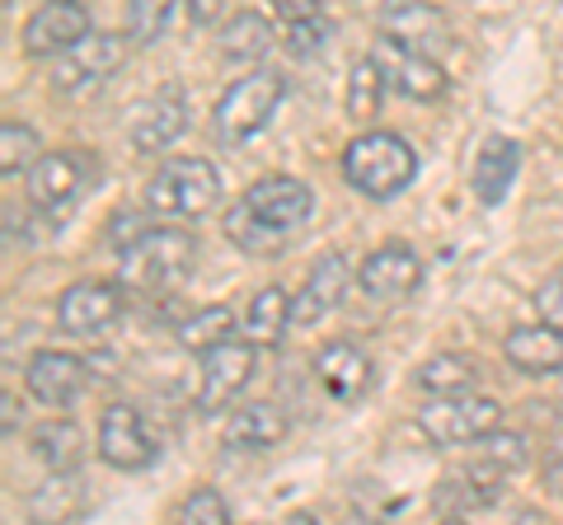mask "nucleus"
<instances>
[{
  "label": "nucleus",
  "instance_id": "nucleus-1",
  "mask_svg": "<svg viewBox=\"0 0 563 525\" xmlns=\"http://www.w3.org/2000/svg\"><path fill=\"white\" fill-rule=\"evenodd\" d=\"M310 212H314L310 188L301 179H287V174H273V179H258L231 206L225 235H231L244 254H273L301 231Z\"/></svg>",
  "mask_w": 563,
  "mask_h": 525
},
{
  "label": "nucleus",
  "instance_id": "nucleus-2",
  "mask_svg": "<svg viewBox=\"0 0 563 525\" xmlns=\"http://www.w3.org/2000/svg\"><path fill=\"white\" fill-rule=\"evenodd\" d=\"M192 258H198V239L188 231H174V225H151L141 231L118 258V282L136 291V295H165L179 291L192 272Z\"/></svg>",
  "mask_w": 563,
  "mask_h": 525
},
{
  "label": "nucleus",
  "instance_id": "nucleus-3",
  "mask_svg": "<svg viewBox=\"0 0 563 525\" xmlns=\"http://www.w3.org/2000/svg\"><path fill=\"white\" fill-rule=\"evenodd\" d=\"M343 174L362 198L385 202V198H399V192L413 183L418 155L395 132H362L357 142L343 150Z\"/></svg>",
  "mask_w": 563,
  "mask_h": 525
},
{
  "label": "nucleus",
  "instance_id": "nucleus-4",
  "mask_svg": "<svg viewBox=\"0 0 563 525\" xmlns=\"http://www.w3.org/2000/svg\"><path fill=\"white\" fill-rule=\"evenodd\" d=\"M282 94H287V80L277 71H244L231 90L217 99V113H211V127H217L221 146H244L268 127L282 109Z\"/></svg>",
  "mask_w": 563,
  "mask_h": 525
},
{
  "label": "nucleus",
  "instance_id": "nucleus-5",
  "mask_svg": "<svg viewBox=\"0 0 563 525\" xmlns=\"http://www.w3.org/2000/svg\"><path fill=\"white\" fill-rule=\"evenodd\" d=\"M221 198V174L217 165L198 160V155H179L155 169V179L146 183V206L165 221H192L207 216Z\"/></svg>",
  "mask_w": 563,
  "mask_h": 525
},
{
  "label": "nucleus",
  "instance_id": "nucleus-6",
  "mask_svg": "<svg viewBox=\"0 0 563 525\" xmlns=\"http://www.w3.org/2000/svg\"><path fill=\"white\" fill-rule=\"evenodd\" d=\"M128 52H132L128 33H99V29H90L76 47H66L57 57L52 90H57V94H95L99 85H109L122 71Z\"/></svg>",
  "mask_w": 563,
  "mask_h": 525
},
{
  "label": "nucleus",
  "instance_id": "nucleus-7",
  "mask_svg": "<svg viewBox=\"0 0 563 525\" xmlns=\"http://www.w3.org/2000/svg\"><path fill=\"white\" fill-rule=\"evenodd\" d=\"M503 423V409L484 394H446V399H432L428 409L418 413V427L432 446H470L479 442L484 432H493Z\"/></svg>",
  "mask_w": 563,
  "mask_h": 525
},
{
  "label": "nucleus",
  "instance_id": "nucleus-8",
  "mask_svg": "<svg viewBox=\"0 0 563 525\" xmlns=\"http://www.w3.org/2000/svg\"><path fill=\"white\" fill-rule=\"evenodd\" d=\"M90 174H95L90 155L52 150V155H38V165L24 174V192H29V202L38 206L43 216H62V212H70V206L85 198Z\"/></svg>",
  "mask_w": 563,
  "mask_h": 525
},
{
  "label": "nucleus",
  "instance_id": "nucleus-9",
  "mask_svg": "<svg viewBox=\"0 0 563 525\" xmlns=\"http://www.w3.org/2000/svg\"><path fill=\"white\" fill-rule=\"evenodd\" d=\"M128 287L122 282H76L66 287V295L57 301V324L70 338H99L122 320V305H128Z\"/></svg>",
  "mask_w": 563,
  "mask_h": 525
},
{
  "label": "nucleus",
  "instance_id": "nucleus-10",
  "mask_svg": "<svg viewBox=\"0 0 563 525\" xmlns=\"http://www.w3.org/2000/svg\"><path fill=\"white\" fill-rule=\"evenodd\" d=\"M380 33L404 43V47H413V52H428V57H442V52L455 43L451 20L432 5V0H385Z\"/></svg>",
  "mask_w": 563,
  "mask_h": 525
},
{
  "label": "nucleus",
  "instance_id": "nucleus-11",
  "mask_svg": "<svg viewBox=\"0 0 563 525\" xmlns=\"http://www.w3.org/2000/svg\"><path fill=\"white\" fill-rule=\"evenodd\" d=\"M155 455H161V446H155L146 417H141L132 404L103 409V417H99V460L103 465H113V469H122V474H132V469L155 465Z\"/></svg>",
  "mask_w": 563,
  "mask_h": 525
},
{
  "label": "nucleus",
  "instance_id": "nucleus-12",
  "mask_svg": "<svg viewBox=\"0 0 563 525\" xmlns=\"http://www.w3.org/2000/svg\"><path fill=\"white\" fill-rule=\"evenodd\" d=\"M254 343L244 338H225L217 343L211 353H202V380H198V409L202 413H217L225 404H235V394L244 390V384L254 380Z\"/></svg>",
  "mask_w": 563,
  "mask_h": 525
},
{
  "label": "nucleus",
  "instance_id": "nucleus-13",
  "mask_svg": "<svg viewBox=\"0 0 563 525\" xmlns=\"http://www.w3.org/2000/svg\"><path fill=\"white\" fill-rule=\"evenodd\" d=\"M372 57L380 62L385 80H390L404 99L432 103V99L446 94V71H442V62H437V57H428V52H413V47H404V43H395V38H385V33H380V43L372 47Z\"/></svg>",
  "mask_w": 563,
  "mask_h": 525
},
{
  "label": "nucleus",
  "instance_id": "nucleus-14",
  "mask_svg": "<svg viewBox=\"0 0 563 525\" xmlns=\"http://www.w3.org/2000/svg\"><path fill=\"white\" fill-rule=\"evenodd\" d=\"M188 127V99L184 90H155L151 99H141L128 118V136L141 155H161L184 136Z\"/></svg>",
  "mask_w": 563,
  "mask_h": 525
},
{
  "label": "nucleus",
  "instance_id": "nucleus-15",
  "mask_svg": "<svg viewBox=\"0 0 563 525\" xmlns=\"http://www.w3.org/2000/svg\"><path fill=\"white\" fill-rule=\"evenodd\" d=\"M90 33V10L80 0H43L24 24V52L29 57H62Z\"/></svg>",
  "mask_w": 563,
  "mask_h": 525
},
{
  "label": "nucleus",
  "instance_id": "nucleus-16",
  "mask_svg": "<svg viewBox=\"0 0 563 525\" xmlns=\"http://www.w3.org/2000/svg\"><path fill=\"white\" fill-rule=\"evenodd\" d=\"M24 384H29V394L38 399V404L66 409V404H76V399L85 394V384H90V361H80L76 353H57V347H47V353H38L29 361Z\"/></svg>",
  "mask_w": 563,
  "mask_h": 525
},
{
  "label": "nucleus",
  "instance_id": "nucleus-17",
  "mask_svg": "<svg viewBox=\"0 0 563 525\" xmlns=\"http://www.w3.org/2000/svg\"><path fill=\"white\" fill-rule=\"evenodd\" d=\"M418 282H422V258L409 244H380L357 268V287L372 301H404V295L418 291Z\"/></svg>",
  "mask_w": 563,
  "mask_h": 525
},
{
  "label": "nucleus",
  "instance_id": "nucleus-18",
  "mask_svg": "<svg viewBox=\"0 0 563 525\" xmlns=\"http://www.w3.org/2000/svg\"><path fill=\"white\" fill-rule=\"evenodd\" d=\"M352 287V268L343 254H320L314 258V268L306 272V287L296 295V328H310L329 320L333 310L343 305V295Z\"/></svg>",
  "mask_w": 563,
  "mask_h": 525
},
{
  "label": "nucleus",
  "instance_id": "nucleus-19",
  "mask_svg": "<svg viewBox=\"0 0 563 525\" xmlns=\"http://www.w3.org/2000/svg\"><path fill=\"white\" fill-rule=\"evenodd\" d=\"M314 376H320V384H324L333 399H339V404H352V399H362L366 390H372L376 366H372V357H366L362 347L329 343L324 353L314 357Z\"/></svg>",
  "mask_w": 563,
  "mask_h": 525
},
{
  "label": "nucleus",
  "instance_id": "nucleus-20",
  "mask_svg": "<svg viewBox=\"0 0 563 525\" xmlns=\"http://www.w3.org/2000/svg\"><path fill=\"white\" fill-rule=\"evenodd\" d=\"M507 366H517L521 376H559L563 371V328L540 320L531 328H512L503 343Z\"/></svg>",
  "mask_w": 563,
  "mask_h": 525
},
{
  "label": "nucleus",
  "instance_id": "nucleus-21",
  "mask_svg": "<svg viewBox=\"0 0 563 525\" xmlns=\"http://www.w3.org/2000/svg\"><path fill=\"white\" fill-rule=\"evenodd\" d=\"M282 436H287V413L258 399V404H240L231 417H225L221 442L235 455H263V450L282 446Z\"/></svg>",
  "mask_w": 563,
  "mask_h": 525
},
{
  "label": "nucleus",
  "instance_id": "nucleus-22",
  "mask_svg": "<svg viewBox=\"0 0 563 525\" xmlns=\"http://www.w3.org/2000/svg\"><path fill=\"white\" fill-rule=\"evenodd\" d=\"M517 165H521V146L512 142V136H488V142L479 146V155H474V169H470L474 198H479L484 206H498L507 198V188H512V179H517Z\"/></svg>",
  "mask_w": 563,
  "mask_h": 525
},
{
  "label": "nucleus",
  "instance_id": "nucleus-23",
  "mask_svg": "<svg viewBox=\"0 0 563 525\" xmlns=\"http://www.w3.org/2000/svg\"><path fill=\"white\" fill-rule=\"evenodd\" d=\"M296 324V295L282 287H263L244 310V338L254 347H282L287 328Z\"/></svg>",
  "mask_w": 563,
  "mask_h": 525
},
{
  "label": "nucleus",
  "instance_id": "nucleus-24",
  "mask_svg": "<svg viewBox=\"0 0 563 525\" xmlns=\"http://www.w3.org/2000/svg\"><path fill=\"white\" fill-rule=\"evenodd\" d=\"M217 43H221V57H225V62H235V66H258V62L273 52L277 33H273V24L263 20V14L240 10V14H231V20H225V29L217 33Z\"/></svg>",
  "mask_w": 563,
  "mask_h": 525
},
{
  "label": "nucleus",
  "instance_id": "nucleus-25",
  "mask_svg": "<svg viewBox=\"0 0 563 525\" xmlns=\"http://www.w3.org/2000/svg\"><path fill=\"white\" fill-rule=\"evenodd\" d=\"M503 498V474H488V469L474 465L465 479H446L442 488H437V498L432 506L442 516H470V512H484V506H493Z\"/></svg>",
  "mask_w": 563,
  "mask_h": 525
},
{
  "label": "nucleus",
  "instance_id": "nucleus-26",
  "mask_svg": "<svg viewBox=\"0 0 563 525\" xmlns=\"http://www.w3.org/2000/svg\"><path fill=\"white\" fill-rule=\"evenodd\" d=\"M33 455H38L52 474H70L85 460V432L76 423H66V417H52V423L33 432Z\"/></svg>",
  "mask_w": 563,
  "mask_h": 525
},
{
  "label": "nucleus",
  "instance_id": "nucleus-27",
  "mask_svg": "<svg viewBox=\"0 0 563 525\" xmlns=\"http://www.w3.org/2000/svg\"><path fill=\"white\" fill-rule=\"evenodd\" d=\"M413 380H418V390H422V394H432V399L470 394L474 384H479V366H474L470 357H461V353H442V357L422 361Z\"/></svg>",
  "mask_w": 563,
  "mask_h": 525
},
{
  "label": "nucleus",
  "instance_id": "nucleus-28",
  "mask_svg": "<svg viewBox=\"0 0 563 525\" xmlns=\"http://www.w3.org/2000/svg\"><path fill=\"white\" fill-rule=\"evenodd\" d=\"M385 90H390V80H385L380 62L362 57L357 66H352V76H347V118L352 122H376Z\"/></svg>",
  "mask_w": 563,
  "mask_h": 525
},
{
  "label": "nucleus",
  "instance_id": "nucleus-29",
  "mask_svg": "<svg viewBox=\"0 0 563 525\" xmlns=\"http://www.w3.org/2000/svg\"><path fill=\"white\" fill-rule=\"evenodd\" d=\"M174 334H179V347H188V353L202 357V353H211L217 343H225L235 334V310L231 305H207L198 314H188Z\"/></svg>",
  "mask_w": 563,
  "mask_h": 525
},
{
  "label": "nucleus",
  "instance_id": "nucleus-30",
  "mask_svg": "<svg viewBox=\"0 0 563 525\" xmlns=\"http://www.w3.org/2000/svg\"><path fill=\"white\" fill-rule=\"evenodd\" d=\"M470 446H474V465L488 469V474H503V479L517 474V469L526 465V455H531L521 432H498V427L484 432L479 442H470Z\"/></svg>",
  "mask_w": 563,
  "mask_h": 525
},
{
  "label": "nucleus",
  "instance_id": "nucleus-31",
  "mask_svg": "<svg viewBox=\"0 0 563 525\" xmlns=\"http://www.w3.org/2000/svg\"><path fill=\"white\" fill-rule=\"evenodd\" d=\"M174 14H179V0H128V38L136 47H151L161 43Z\"/></svg>",
  "mask_w": 563,
  "mask_h": 525
},
{
  "label": "nucleus",
  "instance_id": "nucleus-32",
  "mask_svg": "<svg viewBox=\"0 0 563 525\" xmlns=\"http://www.w3.org/2000/svg\"><path fill=\"white\" fill-rule=\"evenodd\" d=\"M38 165V136L24 122H5L0 127V169L5 174H29Z\"/></svg>",
  "mask_w": 563,
  "mask_h": 525
},
{
  "label": "nucleus",
  "instance_id": "nucleus-33",
  "mask_svg": "<svg viewBox=\"0 0 563 525\" xmlns=\"http://www.w3.org/2000/svg\"><path fill=\"white\" fill-rule=\"evenodd\" d=\"M174 516H179L184 525H225L231 521V506H225V498L217 493V488H192Z\"/></svg>",
  "mask_w": 563,
  "mask_h": 525
},
{
  "label": "nucleus",
  "instance_id": "nucleus-34",
  "mask_svg": "<svg viewBox=\"0 0 563 525\" xmlns=\"http://www.w3.org/2000/svg\"><path fill=\"white\" fill-rule=\"evenodd\" d=\"M282 43H287L296 57H310V52H320L329 43V20L324 14H314V20H301V24H282Z\"/></svg>",
  "mask_w": 563,
  "mask_h": 525
},
{
  "label": "nucleus",
  "instance_id": "nucleus-35",
  "mask_svg": "<svg viewBox=\"0 0 563 525\" xmlns=\"http://www.w3.org/2000/svg\"><path fill=\"white\" fill-rule=\"evenodd\" d=\"M536 310H540V320H550V324L563 328V262L540 282V291H536Z\"/></svg>",
  "mask_w": 563,
  "mask_h": 525
},
{
  "label": "nucleus",
  "instance_id": "nucleus-36",
  "mask_svg": "<svg viewBox=\"0 0 563 525\" xmlns=\"http://www.w3.org/2000/svg\"><path fill=\"white\" fill-rule=\"evenodd\" d=\"M273 14L282 24H301V20H314V14H324L320 10V0H268Z\"/></svg>",
  "mask_w": 563,
  "mask_h": 525
},
{
  "label": "nucleus",
  "instance_id": "nucleus-37",
  "mask_svg": "<svg viewBox=\"0 0 563 525\" xmlns=\"http://www.w3.org/2000/svg\"><path fill=\"white\" fill-rule=\"evenodd\" d=\"M184 5H188V20L198 24V29H207V24L221 20V5H225V0H184Z\"/></svg>",
  "mask_w": 563,
  "mask_h": 525
},
{
  "label": "nucleus",
  "instance_id": "nucleus-38",
  "mask_svg": "<svg viewBox=\"0 0 563 525\" xmlns=\"http://www.w3.org/2000/svg\"><path fill=\"white\" fill-rule=\"evenodd\" d=\"M0 409H5V436H14V423H20V404H14V394L0 399Z\"/></svg>",
  "mask_w": 563,
  "mask_h": 525
},
{
  "label": "nucleus",
  "instance_id": "nucleus-39",
  "mask_svg": "<svg viewBox=\"0 0 563 525\" xmlns=\"http://www.w3.org/2000/svg\"><path fill=\"white\" fill-rule=\"evenodd\" d=\"M544 483H550V493H554V498H563V460H554V465H550V474H544Z\"/></svg>",
  "mask_w": 563,
  "mask_h": 525
},
{
  "label": "nucleus",
  "instance_id": "nucleus-40",
  "mask_svg": "<svg viewBox=\"0 0 563 525\" xmlns=\"http://www.w3.org/2000/svg\"><path fill=\"white\" fill-rule=\"evenodd\" d=\"M5 10H14V0H5Z\"/></svg>",
  "mask_w": 563,
  "mask_h": 525
},
{
  "label": "nucleus",
  "instance_id": "nucleus-41",
  "mask_svg": "<svg viewBox=\"0 0 563 525\" xmlns=\"http://www.w3.org/2000/svg\"><path fill=\"white\" fill-rule=\"evenodd\" d=\"M559 450H563V432H559Z\"/></svg>",
  "mask_w": 563,
  "mask_h": 525
}]
</instances>
